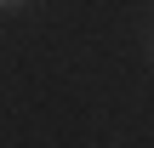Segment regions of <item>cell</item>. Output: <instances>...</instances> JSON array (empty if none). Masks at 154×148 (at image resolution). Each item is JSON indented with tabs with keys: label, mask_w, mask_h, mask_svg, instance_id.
I'll return each instance as SVG.
<instances>
[{
	"label": "cell",
	"mask_w": 154,
	"mask_h": 148,
	"mask_svg": "<svg viewBox=\"0 0 154 148\" xmlns=\"http://www.w3.org/2000/svg\"><path fill=\"white\" fill-rule=\"evenodd\" d=\"M17 6H29V0H0V11H17Z\"/></svg>",
	"instance_id": "cell-1"
}]
</instances>
